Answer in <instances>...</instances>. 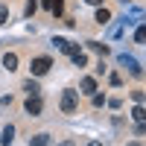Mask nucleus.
I'll list each match as a JSON object with an SVG mask.
<instances>
[{
	"mask_svg": "<svg viewBox=\"0 0 146 146\" xmlns=\"http://www.w3.org/2000/svg\"><path fill=\"white\" fill-rule=\"evenodd\" d=\"M35 9H38V0H27V18L35 15Z\"/></svg>",
	"mask_w": 146,
	"mask_h": 146,
	"instance_id": "obj_16",
	"label": "nucleus"
},
{
	"mask_svg": "<svg viewBox=\"0 0 146 146\" xmlns=\"http://www.w3.org/2000/svg\"><path fill=\"white\" fill-rule=\"evenodd\" d=\"M53 44H56V47H58V50H62V53H76V47H73V44H70L67 38H56Z\"/></svg>",
	"mask_w": 146,
	"mask_h": 146,
	"instance_id": "obj_7",
	"label": "nucleus"
},
{
	"mask_svg": "<svg viewBox=\"0 0 146 146\" xmlns=\"http://www.w3.org/2000/svg\"><path fill=\"white\" fill-rule=\"evenodd\" d=\"M58 108H62V114H76V108H79V91H62V102H58Z\"/></svg>",
	"mask_w": 146,
	"mask_h": 146,
	"instance_id": "obj_1",
	"label": "nucleus"
},
{
	"mask_svg": "<svg viewBox=\"0 0 146 146\" xmlns=\"http://www.w3.org/2000/svg\"><path fill=\"white\" fill-rule=\"evenodd\" d=\"M12 137H15V126H6V129H3V135H0V143H6V146H9Z\"/></svg>",
	"mask_w": 146,
	"mask_h": 146,
	"instance_id": "obj_9",
	"label": "nucleus"
},
{
	"mask_svg": "<svg viewBox=\"0 0 146 146\" xmlns=\"http://www.w3.org/2000/svg\"><path fill=\"white\" fill-rule=\"evenodd\" d=\"M41 108H44V102H41V96H38V94H35V96H29V100H27V114L38 117V114H41Z\"/></svg>",
	"mask_w": 146,
	"mask_h": 146,
	"instance_id": "obj_3",
	"label": "nucleus"
},
{
	"mask_svg": "<svg viewBox=\"0 0 146 146\" xmlns=\"http://www.w3.org/2000/svg\"><path fill=\"white\" fill-rule=\"evenodd\" d=\"M131 117H135L137 123H143V117H146V111H143V105H140V102L135 105V111H131Z\"/></svg>",
	"mask_w": 146,
	"mask_h": 146,
	"instance_id": "obj_13",
	"label": "nucleus"
},
{
	"mask_svg": "<svg viewBox=\"0 0 146 146\" xmlns=\"http://www.w3.org/2000/svg\"><path fill=\"white\" fill-rule=\"evenodd\" d=\"M70 56H73V64H76V67H85V64H88V56H85V53L76 50V53H70Z\"/></svg>",
	"mask_w": 146,
	"mask_h": 146,
	"instance_id": "obj_10",
	"label": "nucleus"
},
{
	"mask_svg": "<svg viewBox=\"0 0 146 146\" xmlns=\"http://www.w3.org/2000/svg\"><path fill=\"white\" fill-rule=\"evenodd\" d=\"M62 12H64V0H56V3H53V9H50V15H62Z\"/></svg>",
	"mask_w": 146,
	"mask_h": 146,
	"instance_id": "obj_14",
	"label": "nucleus"
},
{
	"mask_svg": "<svg viewBox=\"0 0 146 146\" xmlns=\"http://www.w3.org/2000/svg\"><path fill=\"white\" fill-rule=\"evenodd\" d=\"M120 62H123V64L129 67V73H131V76H135V79H140V76H143L140 64H137V62H135V58H131V56H123V58H120Z\"/></svg>",
	"mask_w": 146,
	"mask_h": 146,
	"instance_id": "obj_4",
	"label": "nucleus"
},
{
	"mask_svg": "<svg viewBox=\"0 0 146 146\" xmlns=\"http://www.w3.org/2000/svg\"><path fill=\"white\" fill-rule=\"evenodd\" d=\"M88 146H102V143H100V140H91V143H88Z\"/></svg>",
	"mask_w": 146,
	"mask_h": 146,
	"instance_id": "obj_24",
	"label": "nucleus"
},
{
	"mask_svg": "<svg viewBox=\"0 0 146 146\" xmlns=\"http://www.w3.org/2000/svg\"><path fill=\"white\" fill-rule=\"evenodd\" d=\"M85 3H91V6H102V0H85Z\"/></svg>",
	"mask_w": 146,
	"mask_h": 146,
	"instance_id": "obj_23",
	"label": "nucleus"
},
{
	"mask_svg": "<svg viewBox=\"0 0 146 146\" xmlns=\"http://www.w3.org/2000/svg\"><path fill=\"white\" fill-rule=\"evenodd\" d=\"M91 96H94V105H96V108L105 105V96H100V94H91Z\"/></svg>",
	"mask_w": 146,
	"mask_h": 146,
	"instance_id": "obj_20",
	"label": "nucleus"
},
{
	"mask_svg": "<svg viewBox=\"0 0 146 146\" xmlns=\"http://www.w3.org/2000/svg\"><path fill=\"white\" fill-rule=\"evenodd\" d=\"M23 91H27L29 96H35V94H38L41 88H38V82H32V79H29V82H23Z\"/></svg>",
	"mask_w": 146,
	"mask_h": 146,
	"instance_id": "obj_11",
	"label": "nucleus"
},
{
	"mask_svg": "<svg viewBox=\"0 0 146 146\" xmlns=\"http://www.w3.org/2000/svg\"><path fill=\"white\" fill-rule=\"evenodd\" d=\"M91 50L100 53V56H108V44H100V41H91Z\"/></svg>",
	"mask_w": 146,
	"mask_h": 146,
	"instance_id": "obj_12",
	"label": "nucleus"
},
{
	"mask_svg": "<svg viewBox=\"0 0 146 146\" xmlns=\"http://www.w3.org/2000/svg\"><path fill=\"white\" fill-rule=\"evenodd\" d=\"M108 82H111V85H114V88H120V85H123V79H120V76H117V73H111V76H108Z\"/></svg>",
	"mask_w": 146,
	"mask_h": 146,
	"instance_id": "obj_19",
	"label": "nucleus"
},
{
	"mask_svg": "<svg viewBox=\"0 0 146 146\" xmlns=\"http://www.w3.org/2000/svg\"><path fill=\"white\" fill-rule=\"evenodd\" d=\"M135 41H137V44H143V41H146V29H143V27L135 32Z\"/></svg>",
	"mask_w": 146,
	"mask_h": 146,
	"instance_id": "obj_18",
	"label": "nucleus"
},
{
	"mask_svg": "<svg viewBox=\"0 0 146 146\" xmlns=\"http://www.w3.org/2000/svg\"><path fill=\"white\" fill-rule=\"evenodd\" d=\"M29 146H47V135H35L29 140Z\"/></svg>",
	"mask_w": 146,
	"mask_h": 146,
	"instance_id": "obj_15",
	"label": "nucleus"
},
{
	"mask_svg": "<svg viewBox=\"0 0 146 146\" xmlns=\"http://www.w3.org/2000/svg\"><path fill=\"white\" fill-rule=\"evenodd\" d=\"M79 88H82V94H88V96H91V94L96 91V79H94V76H85V79L79 82Z\"/></svg>",
	"mask_w": 146,
	"mask_h": 146,
	"instance_id": "obj_5",
	"label": "nucleus"
},
{
	"mask_svg": "<svg viewBox=\"0 0 146 146\" xmlns=\"http://www.w3.org/2000/svg\"><path fill=\"white\" fill-rule=\"evenodd\" d=\"M6 21H9V6L0 3V23H6Z\"/></svg>",
	"mask_w": 146,
	"mask_h": 146,
	"instance_id": "obj_17",
	"label": "nucleus"
},
{
	"mask_svg": "<svg viewBox=\"0 0 146 146\" xmlns=\"http://www.w3.org/2000/svg\"><path fill=\"white\" fill-rule=\"evenodd\" d=\"M50 67H53V58H50V56H35V58H32V64H29L32 76H44Z\"/></svg>",
	"mask_w": 146,
	"mask_h": 146,
	"instance_id": "obj_2",
	"label": "nucleus"
},
{
	"mask_svg": "<svg viewBox=\"0 0 146 146\" xmlns=\"http://www.w3.org/2000/svg\"><path fill=\"white\" fill-rule=\"evenodd\" d=\"M94 21H96V23H108V21H111V12H108L105 6H100V9H96V15H94Z\"/></svg>",
	"mask_w": 146,
	"mask_h": 146,
	"instance_id": "obj_6",
	"label": "nucleus"
},
{
	"mask_svg": "<svg viewBox=\"0 0 146 146\" xmlns=\"http://www.w3.org/2000/svg\"><path fill=\"white\" fill-rule=\"evenodd\" d=\"M41 3H44V9H53V3H56V0H41Z\"/></svg>",
	"mask_w": 146,
	"mask_h": 146,
	"instance_id": "obj_22",
	"label": "nucleus"
},
{
	"mask_svg": "<svg viewBox=\"0 0 146 146\" xmlns=\"http://www.w3.org/2000/svg\"><path fill=\"white\" fill-rule=\"evenodd\" d=\"M131 100H135V102H143V91H131Z\"/></svg>",
	"mask_w": 146,
	"mask_h": 146,
	"instance_id": "obj_21",
	"label": "nucleus"
},
{
	"mask_svg": "<svg viewBox=\"0 0 146 146\" xmlns=\"http://www.w3.org/2000/svg\"><path fill=\"white\" fill-rule=\"evenodd\" d=\"M3 67H6V70H18V56H15V53H6V56H3Z\"/></svg>",
	"mask_w": 146,
	"mask_h": 146,
	"instance_id": "obj_8",
	"label": "nucleus"
}]
</instances>
